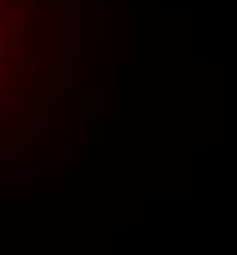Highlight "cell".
I'll return each mask as SVG.
<instances>
[{
  "mask_svg": "<svg viewBox=\"0 0 237 255\" xmlns=\"http://www.w3.org/2000/svg\"><path fill=\"white\" fill-rule=\"evenodd\" d=\"M14 3H21V0H14Z\"/></svg>",
  "mask_w": 237,
  "mask_h": 255,
  "instance_id": "3957f363",
  "label": "cell"
},
{
  "mask_svg": "<svg viewBox=\"0 0 237 255\" xmlns=\"http://www.w3.org/2000/svg\"><path fill=\"white\" fill-rule=\"evenodd\" d=\"M0 62H7V45H3V38H0Z\"/></svg>",
  "mask_w": 237,
  "mask_h": 255,
  "instance_id": "7a4b0ae2",
  "label": "cell"
},
{
  "mask_svg": "<svg viewBox=\"0 0 237 255\" xmlns=\"http://www.w3.org/2000/svg\"><path fill=\"white\" fill-rule=\"evenodd\" d=\"M31 69H35V62H31V59H28V62H17V66H14V73H17V80H21V83H24V80L31 76Z\"/></svg>",
  "mask_w": 237,
  "mask_h": 255,
  "instance_id": "6da1fadb",
  "label": "cell"
}]
</instances>
